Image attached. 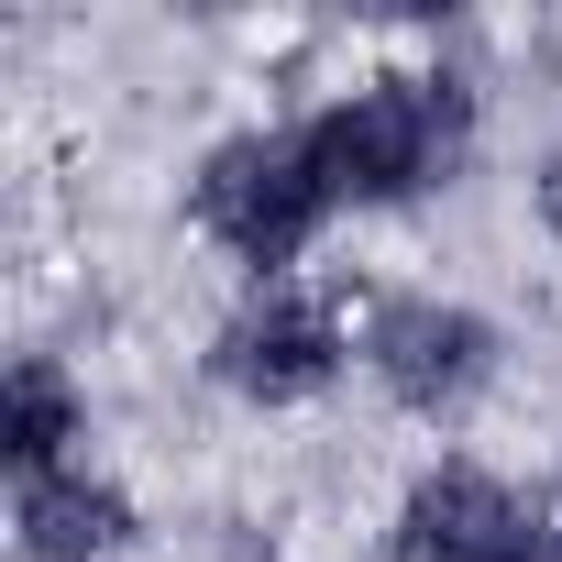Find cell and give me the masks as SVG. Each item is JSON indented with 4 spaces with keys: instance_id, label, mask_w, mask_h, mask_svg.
<instances>
[{
    "instance_id": "cell-1",
    "label": "cell",
    "mask_w": 562,
    "mask_h": 562,
    "mask_svg": "<svg viewBox=\"0 0 562 562\" xmlns=\"http://www.w3.org/2000/svg\"><path fill=\"white\" fill-rule=\"evenodd\" d=\"M474 144V89L463 78H364L353 100H331L310 122V155L331 177V199L353 210H397L419 188H441Z\"/></svg>"
},
{
    "instance_id": "cell-2",
    "label": "cell",
    "mask_w": 562,
    "mask_h": 562,
    "mask_svg": "<svg viewBox=\"0 0 562 562\" xmlns=\"http://www.w3.org/2000/svg\"><path fill=\"white\" fill-rule=\"evenodd\" d=\"M188 210H199V232H210L221 254H243L265 288H276V265H299V254H310V232H321L342 199H331V177H321L310 133H232V144H210V155H199Z\"/></svg>"
},
{
    "instance_id": "cell-3",
    "label": "cell",
    "mask_w": 562,
    "mask_h": 562,
    "mask_svg": "<svg viewBox=\"0 0 562 562\" xmlns=\"http://www.w3.org/2000/svg\"><path fill=\"white\" fill-rule=\"evenodd\" d=\"M364 364L397 408L419 419H463L485 386H496V331L463 310V299H375L364 321Z\"/></svg>"
},
{
    "instance_id": "cell-4",
    "label": "cell",
    "mask_w": 562,
    "mask_h": 562,
    "mask_svg": "<svg viewBox=\"0 0 562 562\" xmlns=\"http://www.w3.org/2000/svg\"><path fill=\"white\" fill-rule=\"evenodd\" d=\"M342 321L310 299V288H254L232 321H221V342H210V375L232 386V397H254V408H299V397H321L331 375H342Z\"/></svg>"
},
{
    "instance_id": "cell-5",
    "label": "cell",
    "mask_w": 562,
    "mask_h": 562,
    "mask_svg": "<svg viewBox=\"0 0 562 562\" xmlns=\"http://www.w3.org/2000/svg\"><path fill=\"white\" fill-rule=\"evenodd\" d=\"M540 551H551V529L485 463H430L397 507V562H540Z\"/></svg>"
},
{
    "instance_id": "cell-6",
    "label": "cell",
    "mask_w": 562,
    "mask_h": 562,
    "mask_svg": "<svg viewBox=\"0 0 562 562\" xmlns=\"http://www.w3.org/2000/svg\"><path fill=\"white\" fill-rule=\"evenodd\" d=\"M12 551L23 562H111V551H133V496L89 463L34 474V485H12Z\"/></svg>"
},
{
    "instance_id": "cell-7",
    "label": "cell",
    "mask_w": 562,
    "mask_h": 562,
    "mask_svg": "<svg viewBox=\"0 0 562 562\" xmlns=\"http://www.w3.org/2000/svg\"><path fill=\"white\" fill-rule=\"evenodd\" d=\"M78 430H89V408H78V386H67L56 353H23L12 375H0V452H12V485L67 474V441Z\"/></svg>"
},
{
    "instance_id": "cell-8",
    "label": "cell",
    "mask_w": 562,
    "mask_h": 562,
    "mask_svg": "<svg viewBox=\"0 0 562 562\" xmlns=\"http://www.w3.org/2000/svg\"><path fill=\"white\" fill-rule=\"evenodd\" d=\"M529 199H540V221H551V243H562V144L540 155V177H529Z\"/></svg>"
}]
</instances>
